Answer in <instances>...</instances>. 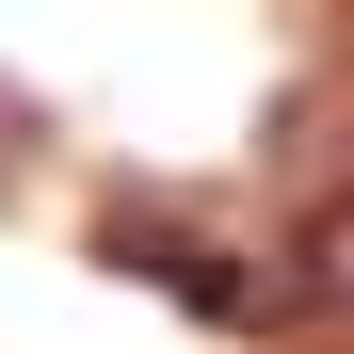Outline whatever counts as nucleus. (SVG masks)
Masks as SVG:
<instances>
[{"mask_svg": "<svg viewBox=\"0 0 354 354\" xmlns=\"http://www.w3.org/2000/svg\"><path fill=\"white\" fill-rule=\"evenodd\" d=\"M161 290H177L194 322H225V338H290V322H322V274H306V258H225V242H194Z\"/></svg>", "mask_w": 354, "mask_h": 354, "instance_id": "1", "label": "nucleus"}, {"mask_svg": "<svg viewBox=\"0 0 354 354\" xmlns=\"http://www.w3.org/2000/svg\"><path fill=\"white\" fill-rule=\"evenodd\" d=\"M258 161L306 194L322 225H354V81H322V97H290L274 129H258Z\"/></svg>", "mask_w": 354, "mask_h": 354, "instance_id": "2", "label": "nucleus"}, {"mask_svg": "<svg viewBox=\"0 0 354 354\" xmlns=\"http://www.w3.org/2000/svg\"><path fill=\"white\" fill-rule=\"evenodd\" d=\"M17 161H32V97L0 81V194H17Z\"/></svg>", "mask_w": 354, "mask_h": 354, "instance_id": "3", "label": "nucleus"}]
</instances>
